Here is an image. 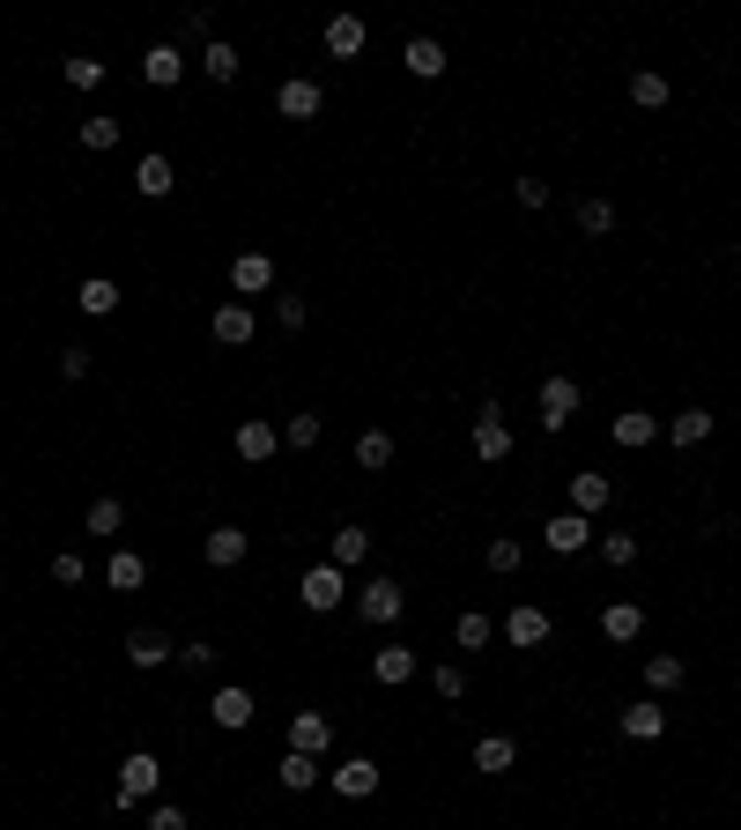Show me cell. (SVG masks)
Returning <instances> with one entry per match:
<instances>
[{
	"instance_id": "1",
	"label": "cell",
	"mask_w": 741,
	"mask_h": 830,
	"mask_svg": "<svg viewBox=\"0 0 741 830\" xmlns=\"http://www.w3.org/2000/svg\"><path fill=\"white\" fill-rule=\"evenodd\" d=\"M348 601H356V615H364V623H400V609H408L400 579H386V571H370V579L348 593Z\"/></svg>"
},
{
	"instance_id": "2",
	"label": "cell",
	"mask_w": 741,
	"mask_h": 830,
	"mask_svg": "<svg viewBox=\"0 0 741 830\" xmlns=\"http://www.w3.org/2000/svg\"><path fill=\"white\" fill-rule=\"evenodd\" d=\"M156 786H164V764L148 757V749H134V757L119 764V808H134V801H156Z\"/></svg>"
},
{
	"instance_id": "3",
	"label": "cell",
	"mask_w": 741,
	"mask_h": 830,
	"mask_svg": "<svg viewBox=\"0 0 741 830\" xmlns=\"http://www.w3.org/2000/svg\"><path fill=\"white\" fill-rule=\"evenodd\" d=\"M296 601H304L312 615H326V609H342V601H348V579L334 571V563H312V571H304V587H296Z\"/></svg>"
},
{
	"instance_id": "4",
	"label": "cell",
	"mask_w": 741,
	"mask_h": 830,
	"mask_svg": "<svg viewBox=\"0 0 741 830\" xmlns=\"http://www.w3.org/2000/svg\"><path fill=\"white\" fill-rule=\"evenodd\" d=\"M274 112H282V120H320V112H326V90L312 82V74H290V82L274 90Z\"/></svg>"
},
{
	"instance_id": "5",
	"label": "cell",
	"mask_w": 741,
	"mask_h": 830,
	"mask_svg": "<svg viewBox=\"0 0 741 830\" xmlns=\"http://www.w3.org/2000/svg\"><path fill=\"white\" fill-rule=\"evenodd\" d=\"M474 460H490V467L512 460V423H504V408H497V401L474 415Z\"/></svg>"
},
{
	"instance_id": "6",
	"label": "cell",
	"mask_w": 741,
	"mask_h": 830,
	"mask_svg": "<svg viewBox=\"0 0 741 830\" xmlns=\"http://www.w3.org/2000/svg\"><path fill=\"white\" fill-rule=\"evenodd\" d=\"M571 415H578V378L549 371V378H542V430H564Z\"/></svg>"
},
{
	"instance_id": "7",
	"label": "cell",
	"mask_w": 741,
	"mask_h": 830,
	"mask_svg": "<svg viewBox=\"0 0 741 830\" xmlns=\"http://www.w3.org/2000/svg\"><path fill=\"white\" fill-rule=\"evenodd\" d=\"M208 719H216L222 734H246L252 727V689H238V683H222L216 697H208Z\"/></svg>"
},
{
	"instance_id": "8",
	"label": "cell",
	"mask_w": 741,
	"mask_h": 830,
	"mask_svg": "<svg viewBox=\"0 0 741 830\" xmlns=\"http://www.w3.org/2000/svg\"><path fill=\"white\" fill-rule=\"evenodd\" d=\"M290 749L296 757H326V749H334V719H326V712H296L290 719Z\"/></svg>"
},
{
	"instance_id": "9",
	"label": "cell",
	"mask_w": 741,
	"mask_h": 830,
	"mask_svg": "<svg viewBox=\"0 0 741 830\" xmlns=\"http://www.w3.org/2000/svg\"><path fill=\"white\" fill-rule=\"evenodd\" d=\"M142 74L156 82V90H178V82H186V45H171V38H164V45H148L142 52Z\"/></svg>"
},
{
	"instance_id": "10",
	"label": "cell",
	"mask_w": 741,
	"mask_h": 830,
	"mask_svg": "<svg viewBox=\"0 0 741 830\" xmlns=\"http://www.w3.org/2000/svg\"><path fill=\"white\" fill-rule=\"evenodd\" d=\"M326 779H334V793H342V801H370V793H378V764H370V757H348V764H334Z\"/></svg>"
},
{
	"instance_id": "11",
	"label": "cell",
	"mask_w": 741,
	"mask_h": 830,
	"mask_svg": "<svg viewBox=\"0 0 741 830\" xmlns=\"http://www.w3.org/2000/svg\"><path fill=\"white\" fill-rule=\"evenodd\" d=\"M326 563H334V571H364V563H370V527H334Z\"/></svg>"
},
{
	"instance_id": "12",
	"label": "cell",
	"mask_w": 741,
	"mask_h": 830,
	"mask_svg": "<svg viewBox=\"0 0 741 830\" xmlns=\"http://www.w3.org/2000/svg\"><path fill=\"white\" fill-rule=\"evenodd\" d=\"M608 438H616L623 453H645V445L660 438V415H645V408H623L616 423H608Z\"/></svg>"
},
{
	"instance_id": "13",
	"label": "cell",
	"mask_w": 741,
	"mask_h": 830,
	"mask_svg": "<svg viewBox=\"0 0 741 830\" xmlns=\"http://www.w3.org/2000/svg\"><path fill=\"white\" fill-rule=\"evenodd\" d=\"M230 445H238V460H252V467H260V460H274V453H282V430L252 415V423H238V438H230Z\"/></svg>"
},
{
	"instance_id": "14",
	"label": "cell",
	"mask_w": 741,
	"mask_h": 830,
	"mask_svg": "<svg viewBox=\"0 0 741 830\" xmlns=\"http://www.w3.org/2000/svg\"><path fill=\"white\" fill-rule=\"evenodd\" d=\"M230 290H238V297L274 290V260H268V252H238V260H230Z\"/></svg>"
},
{
	"instance_id": "15",
	"label": "cell",
	"mask_w": 741,
	"mask_h": 830,
	"mask_svg": "<svg viewBox=\"0 0 741 830\" xmlns=\"http://www.w3.org/2000/svg\"><path fill=\"white\" fill-rule=\"evenodd\" d=\"M504 637H512V645H526V653H534V645H549V609L519 601V609L504 615Z\"/></svg>"
},
{
	"instance_id": "16",
	"label": "cell",
	"mask_w": 741,
	"mask_h": 830,
	"mask_svg": "<svg viewBox=\"0 0 741 830\" xmlns=\"http://www.w3.org/2000/svg\"><path fill=\"white\" fill-rule=\"evenodd\" d=\"M408 675H416V645H378V653H370V683L400 689Z\"/></svg>"
},
{
	"instance_id": "17",
	"label": "cell",
	"mask_w": 741,
	"mask_h": 830,
	"mask_svg": "<svg viewBox=\"0 0 741 830\" xmlns=\"http://www.w3.org/2000/svg\"><path fill=\"white\" fill-rule=\"evenodd\" d=\"M705 438H712V408H682V415H667V445H675V453H697Z\"/></svg>"
},
{
	"instance_id": "18",
	"label": "cell",
	"mask_w": 741,
	"mask_h": 830,
	"mask_svg": "<svg viewBox=\"0 0 741 830\" xmlns=\"http://www.w3.org/2000/svg\"><path fill=\"white\" fill-rule=\"evenodd\" d=\"M549 549H556V557H578V549H593V519L556 512V519H549Z\"/></svg>"
},
{
	"instance_id": "19",
	"label": "cell",
	"mask_w": 741,
	"mask_h": 830,
	"mask_svg": "<svg viewBox=\"0 0 741 830\" xmlns=\"http://www.w3.org/2000/svg\"><path fill=\"white\" fill-rule=\"evenodd\" d=\"M400 68L416 74V82H438V74L452 68V60H445V45H438V38H408V52H400Z\"/></svg>"
},
{
	"instance_id": "20",
	"label": "cell",
	"mask_w": 741,
	"mask_h": 830,
	"mask_svg": "<svg viewBox=\"0 0 741 830\" xmlns=\"http://www.w3.org/2000/svg\"><path fill=\"white\" fill-rule=\"evenodd\" d=\"M623 734H630V741H660L667 734V705L660 697H638V705L623 712Z\"/></svg>"
},
{
	"instance_id": "21",
	"label": "cell",
	"mask_w": 741,
	"mask_h": 830,
	"mask_svg": "<svg viewBox=\"0 0 741 830\" xmlns=\"http://www.w3.org/2000/svg\"><path fill=\"white\" fill-rule=\"evenodd\" d=\"M608 497H616V483H608V475H571V512H578V519L608 512Z\"/></svg>"
},
{
	"instance_id": "22",
	"label": "cell",
	"mask_w": 741,
	"mask_h": 830,
	"mask_svg": "<svg viewBox=\"0 0 741 830\" xmlns=\"http://www.w3.org/2000/svg\"><path fill=\"white\" fill-rule=\"evenodd\" d=\"M171 186H178L171 156H142V164H134V194H142V200H164Z\"/></svg>"
},
{
	"instance_id": "23",
	"label": "cell",
	"mask_w": 741,
	"mask_h": 830,
	"mask_svg": "<svg viewBox=\"0 0 741 830\" xmlns=\"http://www.w3.org/2000/svg\"><path fill=\"white\" fill-rule=\"evenodd\" d=\"M208 334H216L222 349H246L252 342V304H222V312L208 319Z\"/></svg>"
},
{
	"instance_id": "24",
	"label": "cell",
	"mask_w": 741,
	"mask_h": 830,
	"mask_svg": "<svg viewBox=\"0 0 741 830\" xmlns=\"http://www.w3.org/2000/svg\"><path fill=\"white\" fill-rule=\"evenodd\" d=\"M74 304H82L90 319H112V312H119V282H112V274H90V282L74 290Z\"/></svg>"
},
{
	"instance_id": "25",
	"label": "cell",
	"mask_w": 741,
	"mask_h": 830,
	"mask_svg": "<svg viewBox=\"0 0 741 830\" xmlns=\"http://www.w3.org/2000/svg\"><path fill=\"white\" fill-rule=\"evenodd\" d=\"M512 764H519L512 734H482V741H474V771H490V779H497V771H512Z\"/></svg>"
},
{
	"instance_id": "26",
	"label": "cell",
	"mask_w": 741,
	"mask_h": 830,
	"mask_svg": "<svg viewBox=\"0 0 741 830\" xmlns=\"http://www.w3.org/2000/svg\"><path fill=\"white\" fill-rule=\"evenodd\" d=\"M238 68H246V52L238 45H222V38L200 45V74H208V82H238Z\"/></svg>"
},
{
	"instance_id": "27",
	"label": "cell",
	"mask_w": 741,
	"mask_h": 830,
	"mask_svg": "<svg viewBox=\"0 0 741 830\" xmlns=\"http://www.w3.org/2000/svg\"><path fill=\"white\" fill-rule=\"evenodd\" d=\"M274 779H282V793H312L326 771H320V757H296V749H290V757L274 764Z\"/></svg>"
},
{
	"instance_id": "28",
	"label": "cell",
	"mask_w": 741,
	"mask_h": 830,
	"mask_svg": "<svg viewBox=\"0 0 741 830\" xmlns=\"http://www.w3.org/2000/svg\"><path fill=\"white\" fill-rule=\"evenodd\" d=\"M246 549H252V535H246V527H216V535H208V563H216V571L246 563Z\"/></svg>"
},
{
	"instance_id": "29",
	"label": "cell",
	"mask_w": 741,
	"mask_h": 830,
	"mask_svg": "<svg viewBox=\"0 0 741 830\" xmlns=\"http://www.w3.org/2000/svg\"><path fill=\"white\" fill-rule=\"evenodd\" d=\"M601 631L616 637V645H630V637L645 631V609L638 601H608V609H601Z\"/></svg>"
},
{
	"instance_id": "30",
	"label": "cell",
	"mask_w": 741,
	"mask_h": 830,
	"mask_svg": "<svg viewBox=\"0 0 741 830\" xmlns=\"http://www.w3.org/2000/svg\"><path fill=\"white\" fill-rule=\"evenodd\" d=\"M326 52H334V60H356V52H364V15H334V23H326Z\"/></svg>"
},
{
	"instance_id": "31",
	"label": "cell",
	"mask_w": 741,
	"mask_h": 830,
	"mask_svg": "<svg viewBox=\"0 0 741 830\" xmlns=\"http://www.w3.org/2000/svg\"><path fill=\"white\" fill-rule=\"evenodd\" d=\"M104 579H112L119 593H142V587H148V563L134 557V549H112V563H104Z\"/></svg>"
},
{
	"instance_id": "32",
	"label": "cell",
	"mask_w": 741,
	"mask_h": 830,
	"mask_svg": "<svg viewBox=\"0 0 741 830\" xmlns=\"http://www.w3.org/2000/svg\"><path fill=\"white\" fill-rule=\"evenodd\" d=\"M171 653H178V645L164 631H134V637H126V660H134V667H164Z\"/></svg>"
},
{
	"instance_id": "33",
	"label": "cell",
	"mask_w": 741,
	"mask_h": 830,
	"mask_svg": "<svg viewBox=\"0 0 741 830\" xmlns=\"http://www.w3.org/2000/svg\"><path fill=\"white\" fill-rule=\"evenodd\" d=\"M682 675H690V667H682L675 653H653V660H645V689H653V697H667V689H682Z\"/></svg>"
},
{
	"instance_id": "34",
	"label": "cell",
	"mask_w": 741,
	"mask_h": 830,
	"mask_svg": "<svg viewBox=\"0 0 741 830\" xmlns=\"http://www.w3.org/2000/svg\"><path fill=\"white\" fill-rule=\"evenodd\" d=\"M356 467H364V475L394 467V430H364V438H356Z\"/></svg>"
},
{
	"instance_id": "35",
	"label": "cell",
	"mask_w": 741,
	"mask_h": 830,
	"mask_svg": "<svg viewBox=\"0 0 741 830\" xmlns=\"http://www.w3.org/2000/svg\"><path fill=\"white\" fill-rule=\"evenodd\" d=\"M630 104H638V112H660V104H667V74L638 68V74H630Z\"/></svg>"
},
{
	"instance_id": "36",
	"label": "cell",
	"mask_w": 741,
	"mask_h": 830,
	"mask_svg": "<svg viewBox=\"0 0 741 830\" xmlns=\"http://www.w3.org/2000/svg\"><path fill=\"white\" fill-rule=\"evenodd\" d=\"M578 230H586V238H608V230H616V200H578Z\"/></svg>"
},
{
	"instance_id": "37",
	"label": "cell",
	"mask_w": 741,
	"mask_h": 830,
	"mask_svg": "<svg viewBox=\"0 0 741 830\" xmlns=\"http://www.w3.org/2000/svg\"><path fill=\"white\" fill-rule=\"evenodd\" d=\"M82 527H90V535H119V527H126V505H119V497H97Z\"/></svg>"
},
{
	"instance_id": "38",
	"label": "cell",
	"mask_w": 741,
	"mask_h": 830,
	"mask_svg": "<svg viewBox=\"0 0 741 830\" xmlns=\"http://www.w3.org/2000/svg\"><path fill=\"white\" fill-rule=\"evenodd\" d=\"M452 637H460V653H482V645H490V615H482V609H468L460 623H452Z\"/></svg>"
},
{
	"instance_id": "39",
	"label": "cell",
	"mask_w": 741,
	"mask_h": 830,
	"mask_svg": "<svg viewBox=\"0 0 741 830\" xmlns=\"http://www.w3.org/2000/svg\"><path fill=\"white\" fill-rule=\"evenodd\" d=\"M82 148H119V120H112V112H97V120H82Z\"/></svg>"
},
{
	"instance_id": "40",
	"label": "cell",
	"mask_w": 741,
	"mask_h": 830,
	"mask_svg": "<svg viewBox=\"0 0 741 830\" xmlns=\"http://www.w3.org/2000/svg\"><path fill=\"white\" fill-rule=\"evenodd\" d=\"M519 563H526V549H519L512 535H490V571H497V579H512Z\"/></svg>"
},
{
	"instance_id": "41",
	"label": "cell",
	"mask_w": 741,
	"mask_h": 830,
	"mask_svg": "<svg viewBox=\"0 0 741 830\" xmlns=\"http://www.w3.org/2000/svg\"><path fill=\"white\" fill-rule=\"evenodd\" d=\"M282 445H290V453H312V445H320V415H290V423H282Z\"/></svg>"
},
{
	"instance_id": "42",
	"label": "cell",
	"mask_w": 741,
	"mask_h": 830,
	"mask_svg": "<svg viewBox=\"0 0 741 830\" xmlns=\"http://www.w3.org/2000/svg\"><path fill=\"white\" fill-rule=\"evenodd\" d=\"M601 557H608V571H630L638 563V535H601Z\"/></svg>"
},
{
	"instance_id": "43",
	"label": "cell",
	"mask_w": 741,
	"mask_h": 830,
	"mask_svg": "<svg viewBox=\"0 0 741 830\" xmlns=\"http://www.w3.org/2000/svg\"><path fill=\"white\" fill-rule=\"evenodd\" d=\"M67 90H82V97L104 90V60H67Z\"/></svg>"
},
{
	"instance_id": "44",
	"label": "cell",
	"mask_w": 741,
	"mask_h": 830,
	"mask_svg": "<svg viewBox=\"0 0 741 830\" xmlns=\"http://www.w3.org/2000/svg\"><path fill=\"white\" fill-rule=\"evenodd\" d=\"M52 579H60V587H82V579H90V563L74 557V549H60V557H52Z\"/></svg>"
},
{
	"instance_id": "45",
	"label": "cell",
	"mask_w": 741,
	"mask_h": 830,
	"mask_svg": "<svg viewBox=\"0 0 741 830\" xmlns=\"http://www.w3.org/2000/svg\"><path fill=\"white\" fill-rule=\"evenodd\" d=\"M274 319H282L290 334H304V319H312V304H304V297H274Z\"/></svg>"
},
{
	"instance_id": "46",
	"label": "cell",
	"mask_w": 741,
	"mask_h": 830,
	"mask_svg": "<svg viewBox=\"0 0 741 830\" xmlns=\"http://www.w3.org/2000/svg\"><path fill=\"white\" fill-rule=\"evenodd\" d=\"M178 667H194V675H200V667H216V645H208V637H194V645H178Z\"/></svg>"
},
{
	"instance_id": "47",
	"label": "cell",
	"mask_w": 741,
	"mask_h": 830,
	"mask_svg": "<svg viewBox=\"0 0 741 830\" xmlns=\"http://www.w3.org/2000/svg\"><path fill=\"white\" fill-rule=\"evenodd\" d=\"M430 689H438V697H460V689H468V675L445 660V667H430Z\"/></svg>"
},
{
	"instance_id": "48",
	"label": "cell",
	"mask_w": 741,
	"mask_h": 830,
	"mask_svg": "<svg viewBox=\"0 0 741 830\" xmlns=\"http://www.w3.org/2000/svg\"><path fill=\"white\" fill-rule=\"evenodd\" d=\"M60 378H67V386H74V378H90V349H82V342L60 349Z\"/></svg>"
},
{
	"instance_id": "49",
	"label": "cell",
	"mask_w": 741,
	"mask_h": 830,
	"mask_svg": "<svg viewBox=\"0 0 741 830\" xmlns=\"http://www.w3.org/2000/svg\"><path fill=\"white\" fill-rule=\"evenodd\" d=\"M512 194H519V208H549V178H519Z\"/></svg>"
},
{
	"instance_id": "50",
	"label": "cell",
	"mask_w": 741,
	"mask_h": 830,
	"mask_svg": "<svg viewBox=\"0 0 741 830\" xmlns=\"http://www.w3.org/2000/svg\"><path fill=\"white\" fill-rule=\"evenodd\" d=\"M148 830H186V808H171V801H156V808H148Z\"/></svg>"
}]
</instances>
